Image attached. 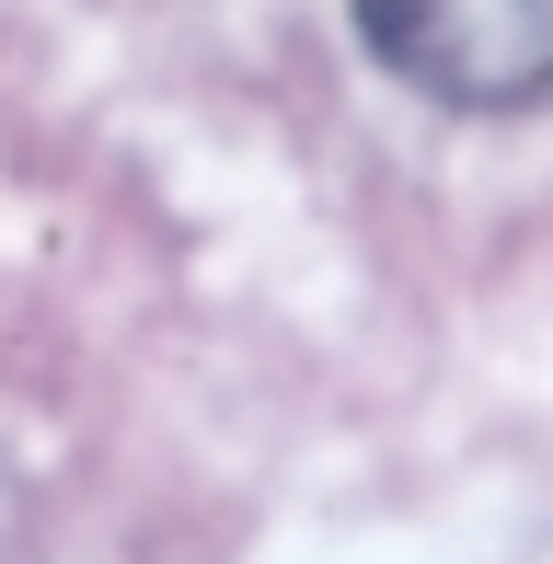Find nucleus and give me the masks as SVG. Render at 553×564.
<instances>
[{
    "label": "nucleus",
    "mask_w": 553,
    "mask_h": 564,
    "mask_svg": "<svg viewBox=\"0 0 553 564\" xmlns=\"http://www.w3.org/2000/svg\"><path fill=\"white\" fill-rule=\"evenodd\" d=\"M369 58L426 105L519 116L553 105V0H358Z\"/></svg>",
    "instance_id": "obj_1"
}]
</instances>
